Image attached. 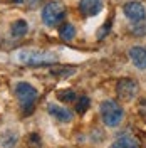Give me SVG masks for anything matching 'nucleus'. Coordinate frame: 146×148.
Masks as SVG:
<instances>
[{"instance_id": "f257e3e1", "label": "nucleus", "mask_w": 146, "mask_h": 148, "mask_svg": "<svg viewBox=\"0 0 146 148\" xmlns=\"http://www.w3.org/2000/svg\"><path fill=\"white\" fill-rule=\"evenodd\" d=\"M17 62L25 66H47L55 62V54L47 52V51H39V49H22L15 54Z\"/></svg>"}, {"instance_id": "f03ea898", "label": "nucleus", "mask_w": 146, "mask_h": 148, "mask_svg": "<svg viewBox=\"0 0 146 148\" xmlns=\"http://www.w3.org/2000/svg\"><path fill=\"white\" fill-rule=\"evenodd\" d=\"M99 113H101V118L104 121V125L109 126V128L119 126V123L124 118V110L116 101H113V99H104L101 103Z\"/></svg>"}, {"instance_id": "7ed1b4c3", "label": "nucleus", "mask_w": 146, "mask_h": 148, "mask_svg": "<svg viewBox=\"0 0 146 148\" xmlns=\"http://www.w3.org/2000/svg\"><path fill=\"white\" fill-rule=\"evenodd\" d=\"M40 17L47 27H57L65 18V7L61 2H49L42 7Z\"/></svg>"}, {"instance_id": "20e7f679", "label": "nucleus", "mask_w": 146, "mask_h": 148, "mask_svg": "<svg viewBox=\"0 0 146 148\" xmlns=\"http://www.w3.org/2000/svg\"><path fill=\"white\" fill-rule=\"evenodd\" d=\"M15 96H17V99L20 101L22 108L25 110V113H30L39 94H37V89L32 84L25 83V81H20V83L15 84Z\"/></svg>"}, {"instance_id": "39448f33", "label": "nucleus", "mask_w": 146, "mask_h": 148, "mask_svg": "<svg viewBox=\"0 0 146 148\" xmlns=\"http://www.w3.org/2000/svg\"><path fill=\"white\" fill-rule=\"evenodd\" d=\"M138 91H139L138 81L129 79V77H123L116 84V94L119 96L121 101H133L138 96Z\"/></svg>"}, {"instance_id": "423d86ee", "label": "nucleus", "mask_w": 146, "mask_h": 148, "mask_svg": "<svg viewBox=\"0 0 146 148\" xmlns=\"http://www.w3.org/2000/svg\"><path fill=\"white\" fill-rule=\"evenodd\" d=\"M123 12H124V15H126L133 24L141 22V20L146 18L145 5H143L141 2H138V0H129V2H126V3L123 5Z\"/></svg>"}, {"instance_id": "0eeeda50", "label": "nucleus", "mask_w": 146, "mask_h": 148, "mask_svg": "<svg viewBox=\"0 0 146 148\" xmlns=\"http://www.w3.org/2000/svg\"><path fill=\"white\" fill-rule=\"evenodd\" d=\"M104 7L102 0H79V10L86 17H94L98 15Z\"/></svg>"}, {"instance_id": "6e6552de", "label": "nucleus", "mask_w": 146, "mask_h": 148, "mask_svg": "<svg viewBox=\"0 0 146 148\" xmlns=\"http://www.w3.org/2000/svg\"><path fill=\"white\" fill-rule=\"evenodd\" d=\"M129 59L131 62L136 66L138 69H146V47L145 46H133L129 49Z\"/></svg>"}, {"instance_id": "1a4fd4ad", "label": "nucleus", "mask_w": 146, "mask_h": 148, "mask_svg": "<svg viewBox=\"0 0 146 148\" xmlns=\"http://www.w3.org/2000/svg\"><path fill=\"white\" fill-rule=\"evenodd\" d=\"M47 111H49L50 116H54L55 120L62 121V123H69V121L72 120V113L67 110V108L61 106V104H49L47 106Z\"/></svg>"}, {"instance_id": "9d476101", "label": "nucleus", "mask_w": 146, "mask_h": 148, "mask_svg": "<svg viewBox=\"0 0 146 148\" xmlns=\"http://www.w3.org/2000/svg\"><path fill=\"white\" fill-rule=\"evenodd\" d=\"M111 148H138V140L129 133H123L113 141Z\"/></svg>"}, {"instance_id": "9b49d317", "label": "nucleus", "mask_w": 146, "mask_h": 148, "mask_svg": "<svg viewBox=\"0 0 146 148\" xmlns=\"http://www.w3.org/2000/svg\"><path fill=\"white\" fill-rule=\"evenodd\" d=\"M27 32H29V24H27V20H24V18H18V20H15L10 25V36L15 37V39L24 37Z\"/></svg>"}, {"instance_id": "f8f14e48", "label": "nucleus", "mask_w": 146, "mask_h": 148, "mask_svg": "<svg viewBox=\"0 0 146 148\" xmlns=\"http://www.w3.org/2000/svg\"><path fill=\"white\" fill-rule=\"evenodd\" d=\"M17 133H12L10 130H7L0 135V145L3 148H14L17 145Z\"/></svg>"}, {"instance_id": "ddd939ff", "label": "nucleus", "mask_w": 146, "mask_h": 148, "mask_svg": "<svg viewBox=\"0 0 146 148\" xmlns=\"http://www.w3.org/2000/svg\"><path fill=\"white\" fill-rule=\"evenodd\" d=\"M59 34H61V37L64 39V40H72L74 37H76V27H74L72 24H64L62 27H61V30H59Z\"/></svg>"}, {"instance_id": "4468645a", "label": "nucleus", "mask_w": 146, "mask_h": 148, "mask_svg": "<svg viewBox=\"0 0 146 148\" xmlns=\"http://www.w3.org/2000/svg\"><path fill=\"white\" fill-rule=\"evenodd\" d=\"M89 106H91V99H89L87 96H82V98H79V101H77V104H76V111H77L79 114H82V113L87 111Z\"/></svg>"}, {"instance_id": "2eb2a0df", "label": "nucleus", "mask_w": 146, "mask_h": 148, "mask_svg": "<svg viewBox=\"0 0 146 148\" xmlns=\"http://www.w3.org/2000/svg\"><path fill=\"white\" fill-rule=\"evenodd\" d=\"M131 30H133V34H134L136 37L146 36V18H145V20H141V22H136V24H133Z\"/></svg>"}, {"instance_id": "dca6fc26", "label": "nucleus", "mask_w": 146, "mask_h": 148, "mask_svg": "<svg viewBox=\"0 0 146 148\" xmlns=\"http://www.w3.org/2000/svg\"><path fill=\"white\" fill-rule=\"evenodd\" d=\"M61 101H76V92L74 91H61L57 94Z\"/></svg>"}, {"instance_id": "f3484780", "label": "nucleus", "mask_w": 146, "mask_h": 148, "mask_svg": "<svg viewBox=\"0 0 146 148\" xmlns=\"http://www.w3.org/2000/svg\"><path fill=\"white\" fill-rule=\"evenodd\" d=\"M30 145L34 148H40V138H39V135H30Z\"/></svg>"}]
</instances>
